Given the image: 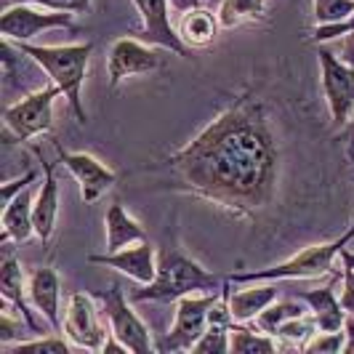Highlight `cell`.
<instances>
[{
    "mask_svg": "<svg viewBox=\"0 0 354 354\" xmlns=\"http://www.w3.org/2000/svg\"><path fill=\"white\" fill-rule=\"evenodd\" d=\"M280 160L272 112L264 99L245 91L165 160V168L178 192L208 200L237 218H256L277 197Z\"/></svg>",
    "mask_w": 354,
    "mask_h": 354,
    "instance_id": "6da1fadb",
    "label": "cell"
},
{
    "mask_svg": "<svg viewBox=\"0 0 354 354\" xmlns=\"http://www.w3.org/2000/svg\"><path fill=\"white\" fill-rule=\"evenodd\" d=\"M224 285L227 280L208 272L205 266L184 256L181 250L171 248L158 256V277L152 283L142 285V290H133L128 299L131 301L176 304L178 299L195 296V293H218V290H224Z\"/></svg>",
    "mask_w": 354,
    "mask_h": 354,
    "instance_id": "7a4b0ae2",
    "label": "cell"
},
{
    "mask_svg": "<svg viewBox=\"0 0 354 354\" xmlns=\"http://www.w3.org/2000/svg\"><path fill=\"white\" fill-rule=\"evenodd\" d=\"M11 46H17L19 53L32 59L51 77L53 86L62 88L77 123H88V112L83 106V83H86L93 43L88 40V43H75V46H35V43H11Z\"/></svg>",
    "mask_w": 354,
    "mask_h": 354,
    "instance_id": "3957f363",
    "label": "cell"
},
{
    "mask_svg": "<svg viewBox=\"0 0 354 354\" xmlns=\"http://www.w3.org/2000/svg\"><path fill=\"white\" fill-rule=\"evenodd\" d=\"M354 240V218L352 227L344 232L341 237L330 240V243H319V245H309L301 253H296L293 259H288L283 264L269 266V269H256V272H234L230 274V283L245 285V283H261V280H312V277H325V274H336L333 269V259L341 256V250L346 248Z\"/></svg>",
    "mask_w": 354,
    "mask_h": 354,
    "instance_id": "277c9868",
    "label": "cell"
},
{
    "mask_svg": "<svg viewBox=\"0 0 354 354\" xmlns=\"http://www.w3.org/2000/svg\"><path fill=\"white\" fill-rule=\"evenodd\" d=\"M96 299L102 301V312L109 319V328H112V336L123 344L128 352L133 354H149L152 346V333L149 328L144 325V319L133 312L131 299H125L120 283H112L109 290H99Z\"/></svg>",
    "mask_w": 354,
    "mask_h": 354,
    "instance_id": "5b68a950",
    "label": "cell"
},
{
    "mask_svg": "<svg viewBox=\"0 0 354 354\" xmlns=\"http://www.w3.org/2000/svg\"><path fill=\"white\" fill-rule=\"evenodd\" d=\"M64 96L59 86H46L37 88L35 93L24 96L17 104L6 106L3 120H6V131L19 139V142H30L40 133H48L53 125V102Z\"/></svg>",
    "mask_w": 354,
    "mask_h": 354,
    "instance_id": "8992f818",
    "label": "cell"
},
{
    "mask_svg": "<svg viewBox=\"0 0 354 354\" xmlns=\"http://www.w3.org/2000/svg\"><path fill=\"white\" fill-rule=\"evenodd\" d=\"M48 30H75V14L48 11L32 3H14L0 17V32L8 43H30Z\"/></svg>",
    "mask_w": 354,
    "mask_h": 354,
    "instance_id": "52a82bcc",
    "label": "cell"
},
{
    "mask_svg": "<svg viewBox=\"0 0 354 354\" xmlns=\"http://www.w3.org/2000/svg\"><path fill=\"white\" fill-rule=\"evenodd\" d=\"M319 77H322V96L330 109V120L336 128L352 120L354 115V67L338 59L328 48H317Z\"/></svg>",
    "mask_w": 354,
    "mask_h": 354,
    "instance_id": "ba28073f",
    "label": "cell"
},
{
    "mask_svg": "<svg viewBox=\"0 0 354 354\" xmlns=\"http://www.w3.org/2000/svg\"><path fill=\"white\" fill-rule=\"evenodd\" d=\"M224 290L218 293H195V296H184L176 301V319L168 330L165 341L160 344L162 352H192L197 338L205 333L208 328V315H211L213 304L221 299Z\"/></svg>",
    "mask_w": 354,
    "mask_h": 354,
    "instance_id": "9c48e42d",
    "label": "cell"
},
{
    "mask_svg": "<svg viewBox=\"0 0 354 354\" xmlns=\"http://www.w3.org/2000/svg\"><path fill=\"white\" fill-rule=\"evenodd\" d=\"M162 67V59L155 46L144 43L139 37H118L106 53V72L109 88H118L123 80L136 75H152Z\"/></svg>",
    "mask_w": 354,
    "mask_h": 354,
    "instance_id": "30bf717a",
    "label": "cell"
},
{
    "mask_svg": "<svg viewBox=\"0 0 354 354\" xmlns=\"http://www.w3.org/2000/svg\"><path fill=\"white\" fill-rule=\"evenodd\" d=\"M133 6L142 17V30L136 32L139 40L155 46V48L176 53L181 59L192 56V48H187V43L178 35V27H174V21H171L168 0H133Z\"/></svg>",
    "mask_w": 354,
    "mask_h": 354,
    "instance_id": "8fae6325",
    "label": "cell"
},
{
    "mask_svg": "<svg viewBox=\"0 0 354 354\" xmlns=\"http://www.w3.org/2000/svg\"><path fill=\"white\" fill-rule=\"evenodd\" d=\"M62 330H64V336H67L72 346L88 349V352H104V344L109 338L102 319H99V312L93 306V299L80 293V290L70 296Z\"/></svg>",
    "mask_w": 354,
    "mask_h": 354,
    "instance_id": "7c38bea8",
    "label": "cell"
},
{
    "mask_svg": "<svg viewBox=\"0 0 354 354\" xmlns=\"http://www.w3.org/2000/svg\"><path fill=\"white\" fill-rule=\"evenodd\" d=\"M53 147L59 152V162L80 184V200L86 205H93L96 200H102V195H106V189H112V184L118 181L115 171L106 168L102 160H96L88 152H67L59 142H53Z\"/></svg>",
    "mask_w": 354,
    "mask_h": 354,
    "instance_id": "4fadbf2b",
    "label": "cell"
},
{
    "mask_svg": "<svg viewBox=\"0 0 354 354\" xmlns=\"http://www.w3.org/2000/svg\"><path fill=\"white\" fill-rule=\"evenodd\" d=\"M88 261L118 269L120 274H128L139 285L152 283L158 277V253H155V245L149 240L133 243L128 248L112 250V253H102V256H88Z\"/></svg>",
    "mask_w": 354,
    "mask_h": 354,
    "instance_id": "5bb4252c",
    "label": "cell"
},
{
    "mask_svg": "<svg viewBox=\"0 0 354 354\" xmlns=\"http://www.w3.org/2000/svg\"><path fill=\"white\" fill-rule=\"evenodd\" d=\"M27 299L53 330H62V280L53 266H37L30 272Z\"/></svg>",
    "mask_w": 354,
    "mask_h": 354,
    "instance_id": "9a60e30c",
    "label": "cell"
},
{
    "mask_svg": "<svg viewBox=\"0 0 354 354\" xmlns=\"http://www.w3.org/2000/svg\"><path fill=\"white\" fill-rule=\"evenodd\" d=\"M32 152L40 160L43 168V184L32 205V218H35V234L43 240V245H48L56 230V218H59V184H56V162L43 160V152L32 147Z\"/></svg>",
    "mask_w": 354,
    "mask_h": 354,
    "instance_id": "2e32d148",
    "label": "cell"
},
{
    "mask_svg": "<svg viewBox=\"0 0 354 354\" xmlns=\"http://www.w3.org/2000/svg\"><path fill=\"white\" fill-rule=\"evenodd\" d=\"M341 280V272L333 274V280L317 288V290H296V299H301L309 306V315L315 317L317 330H344V322H346V309L341 299L336 296V283Z\"/></svg>",
    "mask_w": 354,
    "mask_h": 354,
    "instance_id": "e0dca14e",
    "label": "cell"
},
{
    "mask_svg": "<svg viewBox=\"0 0 354 354\" xmlns=\"http://www.w3.org/2000/svg\"><path fill=\"white\" fill-rule=\"evenodd\" d=\"M248 288H230V280L224 285V296L230 304L234 322H253L269 304L277 301V283L261 280V283H245Z\"/></svg>",
    "mask_w": 354,
    "mask_h": 354,
    "instance_id": "ac0fdd59",
    "label": "cell"
},
{
    "mask_svg": "<svg viewBox=\"0 0 354 354\" xmlns=\"http://www.w3.org/2000/svg\"><path fill=\"white\" fill-rule=\"evenodd\" d=\"M0 296L3 301H8L17 309L21 317L30 322L32 330H40L35 315L30 312V304L24 299V274H21V264H19L14 248L3 250V261H0Z\"/></svg>",
    "mask_w": 354,
    "mask_h": 354,
    "instance_id": "d6986e66",
    "label": "cell"
},
{
    "mask_svg": "<svg viewBox=\"0 0 354 354\" xmlns=\"http://www.w3.org/2000/svg\"><path fill=\"white\" fill-rule=\"evenodd\" d=\"M104 232H106V253L128 248V245H133V243H144V240H147L144 227L131 216V213L125 211L120 203H112V205L106 208Z\"/></svg>",
    "mask_w": 354,
    "mask_h": 354,
    "instance_id": "ffe728a7",
    "label": "cell"
},
{
    "mask_svg": "<svg viewBox=\"0 0 354 354\" xmlns=\"http://www.w3.org/2000/svg\"><path fill=\"white\" fill-rule=\"evenodd\" d=\"M32 205L35 200L30 192H19L8 205H3V243H27L35 234V218H32Z\"/></svg>",
    "mask_w": 354,
    "mask_h": 354,
    "instance_id": "44dd1931",
    "label": "cell"
},
{
    "mask_svg": "<svg viewBox=\"0 0 354 354\" xmlns=\"http://www.w3.org/2000/svg\"><path fill=\"white\" fill-rule=\"evenodd\" d=\"M221 24L218 17L208 11V8H192L187 14H181V24H178V35L187 43V48H205L211 46L216 35H218Z\"/></svg>",
    "mask_w": 354,
    "mask_h": 354,
    "instance_id": "7402d4cb",
    "label": "cell"
},
{
    "mask_svg": "<svg viewBox=\"0 0 354 354\" xmlns=\"http://www.w3.org/2000/svg\"><path fill=\"white\" fill-rule=\"evenodd\" d=\"M230 341L232 352L240 354H274L280 349V338L264 330H250L248 322H232Z\"/></svg>",
    "mask_w": 354,
    "mask_h": 354,
    "instance_id": "603a6c76",
    "label": "cell"
},
{
    "mask_svg": "<svg viewBox=\"0 0 354 354\" xmlns=\"http://www.w3.org/2000/svg\"><path fill=\"white\" fill-rule=\"evenodd\" d=\"M266 14V0H221L218 3V24L221 30H234L243 21H256L264 19Z\"/></svg>",
    "mask_w": 354,
    "mask_h": 354,
    "instance_id": "cb8c5ba5",
    "label": "cell"
},
{
    "mask_svg": "<svg viewBox=\"0 0 354 354\" xmlns=\"http://www.w3.org/2000/svg\"><path fill=\"white\" fill-rule=\"evenodd\" d=\"M306 312H309V306H306L301 299H293V301H274V304H269V306H266L264 312L253 319V322H256V328H259V330L277 336L280 325H285L288 319L304 317Z\"/></svg>",
    "mask_w": 354,
    "mask_h": 354,
    "instance_id": "d4e9b609",
    "label": "cell"
},
{
    "mask_svg": "<svg viewBox=\"0 0 354 354\" xmlns=\"http://www.w3.org/2000/svg\"><path fill=\"white\" fill-rule=\"evenodd\" d=\"M6 354H70L72 346L67 338L62 336H46L35 338V341H17V344H8L3 346Z\"/></svg>",
    "mask_w": 354,
    "mask_h": 354,
    "instance_id": "484cf974",
    "label": "cell"
},
{
    "mask_svg": "<svg viewBox=\"0 0 354 354\" xmlns=\"http://www.w3.org/2000/svg\"><path fill=\"white\" fill-rule=\"evenodd\" d=\"M230 328H232V325H227V322H208L205 333L197 338V344L192 346V352H200V354L232 352Z\"/></svg>",
    "mask_w": 354,
    "mask_h": 354,
    "instance_id": "4316f807",
    "label": "cell"
},
{
    "mask_svg": "<svg viewBox=\"0 0 354 354\" xmlns=\"http://www.w3.org/2000/svg\"><path fill=\"white\" fill-rule=\"evenodd\" d=\"M344 341H346V333H344V330H315L299 349H301V352L336 354V352H344Z\"/></svg>",
    "mask_w": 354,
    "mask_h": 354,
    "instance_id": "83f0119b",
    "label": "cell"
},
{
    "mask_svg": "<svg viewBox=\"0 0 354 354\" xmlns=\"http://www.w3.org/2000/svg\"><path fill=\"white\" fill-rule=\"evenodd\" d=\"M317 24H336L354 11V0H312Z\"/></svg>",
    "mask_w": 354,
    "mask_h": 354,
    "instance_id": "f1b7e54d",
    "label": "cell"
},
{
    "mask_svg": "<svg viewBox=\"0 0 354 354\" xmlns=\"http://www.w3.org/2000/svg\"><path fill=\"white\" fill-rule=\"evenodd\" d=\"M315 330H317V325H315V317H312V315H304V317L288 319L285 325H280V330H277V338H283V341H290V344H299V346H301L304 341L312 336Z\"/></svg>",
    "mask_w": 354,
    "mask_h": 354,
    "instance_id": "f546056e",
    "label": "cell"
},
{
    "mask_svg": "<svg viewBox=\"0 0 354 354\" xmlns=\"http://www.w3.org/2000/svg\"><path fill=\"white\" fill-rule=\"evenodd\" d=\"M346 35H354V11L346 19L336 21V24H317L312 30L309 43H333V40H341Z\"/></svg>",
    "mask_w": 354,
    "mask_h": 354,
    "instance_id": "4dcf8cb0",
    "label": "cell"
},
{
    "mask_svg": "<svg viewBox=\"0 0 354 354\" xmlns=\"http://www.w3.org/2000/svg\"><path fill=\"white\" fill-rule=\"evenodd\" d=\"M341 277H344V290H341V304L346 312H354V253L349 248L341 250Z\"/></svg>",
    "mask_w": 354,
    "mask_h": 354,
    "instance_id": "1f68e13d",
    "label": "cell"
},
{
    "mask_svg": "<svg viewBox=\"0 0 354 354\" xmlns=\"http://www.w3.org/2000/svg\"><path fill=\"white\" fill-rule=\"evenodd\" d=\"M8 6L11 3H32L40 8H48V11H67V14H88L91 11V0H6Z\"/></svg>",
    "mask_w": 354,
    "mask_h": 354,
    "instance_id": "d6a6232c",
    "label": "cell"
},
{
    "mask_svg": "<svg viewBox=\"0 0 354 354\" xmlns=\"http://www.w3.org/2000/svg\"><path fill=\"white\" fill-rule=\"evenodd\" d=\"M37 178V171H27L21 178H17V181H6L3 187H0V197H3V205H8L14 197L19 195V192H24L27 189V184H32Z\"/></svg>",
    "mask_w": 354,
    "mask_h": 354,
    "instance_id": "836d02e7",
    "label": "cell"
},
{
    "mask_svg": "<svg viewBox=\"0 0 354 354\" xmlns=\"http://www.w3.org/2000/svg\"><path fill=\"white\" fill-rule=\"evenodd\" d=\"M344 333H346V341H344V352L354 354V312L346 315V322H344Z\"/></svg>",
    "mask_w": 354,
    "mask_h": 354,
    "instance_id": "e575fe53",
    "label": "cell"
},
{
    "mask_svg": "<svg viewBox=\"0 0 354 354\" xmlns=\"http://www.w3.org/2000/svg\"><path fill=\"white\" fill-rule=\"evenodd\" d=\"M168 6H171L174 14H187V11H192V8H200L203 0H168Z\"/></svg>",
    "mask_w": 354,
    "mask_h": 354,
    "instance_id": "d590c367",
    "label": "cell"
},
{
    "mask_svg": "<svg viewBox=\"0 0 354 354\" xmlns=\"http://www.w3.org/2000/svg\"><path fill=\"white\" fill-rule=\"evenodd\" d=\"M341 59H344L349 67H354V35L341 37Z\"/></svg>",
    "mask_w": 354,
    "mask_h": 354,
    "instance_id": "8d00e7d4",
    "label": "cell"
},
{
    "mask_svg": "<svg viewBox=\"0 0 354 354\" xmlns=\"http://www.w3.org/2000/svg\"><path fill=\"white\" fill-rule=\"evenodd\" d=\"M344 128H346V131H344V136H346V139L354 144V115H352V120L344 125Z\"/></svg>",
    "mask_w": 354,
    "mask_h": 354,
    "instance_id": "74e56055",
    "label": "cell"
}]
</instances>
